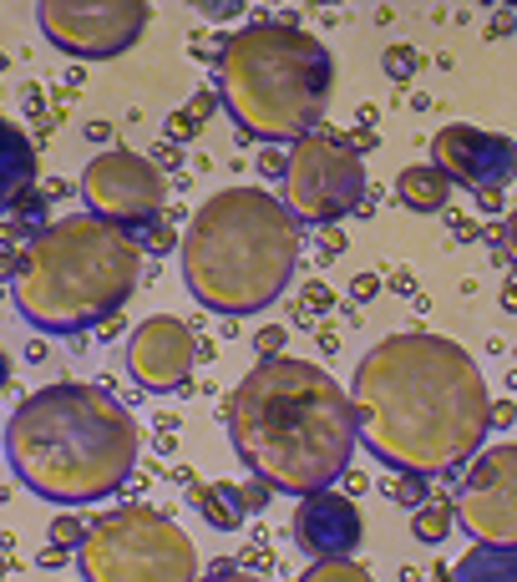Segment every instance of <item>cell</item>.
Returning a JSON list of instances; mask_svg holds the SVG:
<instances>
[{"label": "cell", "instance_id": "25", "mask_svg": "<svg viewBox=\"0 0 517 582\" xmlns=\"http://www.w3.org/2000/svg\"><path fill=\"white\" fill-rule=\"evenodd\" d=\"M279 345H284V329H264V335L254 340V350H259V360H274V355H279Z\"/></svg>", "mask_w": 517, "mask_h": 582}, {"label": "cell", "instance_id": "11", "mask_svg": "<svg viewBox=\"0 0 517 582\" xmlns=\"http://www.w3.org/2000/svg\"><path fill=\"white\" fill-rule=\"evenodd\" d=\"M452 512L472 542L517 547V446H487L472 456Z\"/></svg>", "mask_w": 517, "mask_h": 582}, {"label": "cell", "instance_id": "5", "mask_svg": "<svg viewBox=\"0 0 517 582\" xmlns=\"http://www.w3.org/2000/svg\"><path fill=\"white\" fill-rule=\"evenodd\" d=\"M147 248L137 233L92 213L46 223L21 254L16 309L46 335H82L122 314L142 284Z\"/></svg>", "mask_w": 517, "mask_h": 582}, {"label": "cell", "instance_id": "17", "mask_svg": "<svg viewBox=\"0 0 517 582\" xmlns=\"http://www.w3.org/2000/svg\"><path fill=\"white\" fill-rule=\"evenodd\" d=\"M396 193H401V203L411 213H441V208H447V198H452V183L441 178L431 162H411V168L396 178Z\"/></svg>", "mask_w": 517, "mask_h": 582}, {"label": "cell", "instance_id": "19", "mask_svg": "<svg viewBox=\"0 0 517 582\" xmlns=\"http://www.w3.org/2000/svg\"><path fill=\"white\" fill-rule=\"evenodd\" d=\"M452 527H457L452 496H426V502L411 512V532H416V542H447Z\"/></svg>", "mask_w": 517, "mask_h": 582}, {"label": "cell", "instance_id": "32", "mask_svg": "<svg viewBox=\"0 0 517 582\" xmlns=\"http://www.w3.org/2000/svg\"><path fill=\"white\" fill-rule=\"evenodd\" d=\"M507 26H517V11H497V21H492V31H507Z\"/></svg>", "mask_w": 517, "mask_h": 582}, {"label": "cell", "instance_id": "22", "mask_svg": "<svg viewBox=\"0 0 517 582\" xmlns=\"http://www.w3.org/2000/svg\"><path fill=\"white\" fill-rule=\"evenodd\" d=\"M269 496H274V486H269V481H259V476L239 486V502H244V512H264V507H269Z\"/></svg>", "mask_w": 517, "mask_h": 582}, {"label": "cell", "instance_id": "6", "mask_svg": "<svg viewBox=\"0 0 517 582\" xmlns=\"http://www.w3.org/2000/svg\"><path fill=\"white\" fill-rule=\"evenodd\" d=\"M330 87H335L330 51L289 21L244 26L218 51L224 107L249 137L269 147H294L300 137H310L330 107Z\"/></svg>", "mask_w": 517, "mask_h": 582}, {"label": "cell", "instance_id": "24", "mask_svg": "<svg viewBox=\"0 0 517 582\" xmlns=\"http://www.w3.org/2000/svg\"><path fill=\"white\" fill-rule=\"evenodd\" d=\"M82 537H87V527H82V522H71V517L51 522V542H82Z\"/></svg>", "mask_w": 517, "mask_h": 582}, {"label": "cell", "instance_id": "10", "mask_svg": "<svg viewBox=\"0 0 517 582\" xmlns=\"http://www.w3.org/2000/svg\"><path fill=\"white\" fill-rule=\"evenodd\" d=\"M82 198L92 208V218L117 223V228H147L163 218L168 203V178L158 173L153 157L142 152H97L82 173Z\"/></svg>", "mask_w": 517, "mask_h": 582}, {"label": "cell", "instance_id": "2", "mask_svg": "<svg viewBox=\"0 0 517 582\" xmlns=\"http://www.w3.org/2000/svg\"><path fill=\"white\" fill-rule=\"evenodd\" d=\"M229 441L249 476L310 496L335 486L355 456V415L340 380L310 360H259L229 395Z\"/></svg>", "mask_w": 517, "mask_h": 582}, {"label": "cell", "instance_id": "21", "mask_svg": "<svg viewBox=\"0 0 517 582\" xmlns=\"http://www.w3.org/2000/svg\"><path fill=\"white\" fill-rule=\"evenodd\" d=\"M381 66H386V76H391V81H411V76L421 71V56H416L411 46H391V51L381 56Z\"/></svg>", "mask_w": 517, "mask_h": 582}, {"label": "cell", "instance_id": "29", "mask_svg": "<svg viewBox=\"0 0 517 582\" xmlns=\"http://www.w3.org/2000/svg\"><path fill=\"white\" fill-rule=\"evenodd\" d=\"M502 248H507V259L517 264V208H512L507 223H502Z\"/></svg>", "mask_w": 517, "mask_h": 582}, {"label": "cell", "instance_id": "8", "mask_svg": "<svg viewBox=\"0 0 517 582\" xmlns=\"http://www.w3.org/2000/svg\"><path fill=\"white\" fill-rule=\"evenodd\" d=\"M284 208L305 223L330 228L335 218L355 213L365 203V162L360 152L340 137L315 127L310 137H300L284 152Z\"/></svg>", "mask_w": 517, "mask_h": 582}, {"label": "cell", "instance_id": "1", "mask_svg": "<svg viewBox=\"0 0 517 582\" xmlns=\"http://www.w3.org/2000/svg\"><path fill=\"white\" fill-rule=\"evenodd\" d=\"M355 436L401 476H452L482 451L492 400L477 360L441 335H391L350 375Z\"/></svg>", "mask_w": 517, "mask_h": 582}, {"label": "cell", "instance_id": "18", "mask_svg": "<svg viewBox=\"0 0 517 582\" xmlns=\"http://www.w3.org/2000/svg\"><path fill=\"white\" fill-rule=\"evenodd\" d=\"M193 507H198L203 522L218 527V532H234V527L249 517L244 502H239V486H229V481H208V486H198V491H193Z\"/></svg>", "mask_w": 517, "mask_h": 582}, {"label": "cell", "instance_id": "3", "mask_svg": "<svg viewBox=\"0 0 517 582\" xmlns=\"http://www.w3.org/2000/svg\"><path fill=\"white\" fill-rule=\"evenodd\" d=\"M142 456V426L132 410L82 380H61L16 405L6 421V461L26 491L51 507L107 502Z\"/></svg>", "mask_w": 517, "mask_h": 582}, {"label": "cell", "instance_id": "30", "mask_svg": "<svg viewBox=\"0 0 517 582\" xmlns=\"http://www.w3.org/2000/svg\"><path fill=\"white\" fill-rule=\"evenodd\" d=\"M6 385H11V355L0 350V395H6Z\"/></svg>", "mask_w": 517, "mask_h": 582}, {"label": "cell", "instance_id": "20", "mask_svg": "<svg viewBox=\"0 0 517 582\" xmlns=\"http://www.w3.org/2000/svg\"><path fill=\"white\" fill-rule=\"evenodd\" d=\"M300 582H371V572L350 557H335V562H315L310 572H300Z\"/></svg>", "mask_w": 517, "mask_h": 582}, {"label": "cell", "instance_id": "12", "mask_svg": "<svg viewBox=\"0 0 517 582\" xmlns=\"http://www.w3.org/2000/svg\"><path fill=\"white\" fill-rule=\"evenodd\" d=\"M431 168L452 188H467L477 198L502 193L517 183V142L502 132H482L467 122H447L431 137Z\"/></svg>", "mask_w": 517, "mask_h": 582}, {"label": "cell", "instance_id": "28", "mask_svg": "<svg viewBox=\"0 0 517 582\" xmlns=\"http://www.w3.org/2000/svg\"><path fill=\"white\" fill-rule=\"evenodd\" d=\"M330 304H335V294H330L325 284H310V289H305V309L320 314V309H330Z\"/></svg>", "mask_w": 517, "mask_h": 582}, {"label": "cell", "instance_id": "4", "mask_svg": "<svg viewBox=\"0 0 517 582\" xmlns=\"http://www.w3.org/2000/svg\"><path fill=\"white\" fill-rule=\"evenodd\" d=\"M305 254V228L264 188L213 193L183 233V284L213 314L269 309Z\"/></svg>", "mask_w": 517, "mask_h": 582}, {"label": "cell", "instance_id": "9", "mask_svg": "<svg viewBox=\"0 0 517 582\" xmlns=\"http://www.w3.org/2000/svg\"><path fill=\"white\" fill-rule=\"evenodd\" d=\"M46 41L61 56L77 61H112L122 51H132L147 31V11L142 0H46L36 11Z\"/></svg>", "mask_w": 517, "mask_h": 582}, {"label": "cell", "instance_id": "23", "mask_svg": "<svg viewBox=\"0 0 517 582\" xmlns=\"http://www.w3.org/2000/svg\"><path fill=\"white\" fill-rule=\"evenodd\" d=\"M396 496H401V507H421L426 502V476H401V486H396Z\"/></svg>", "mask_w": 517, "mask_h": 582}, {"label": "cell", "instance_id": "27", "mask_svg": "<svg viewBox=\"0 0 517 582\" xmlns=\"http://www.w3.org/2000/svg\"><path fill=\"white\" fill-rule=\"evenodd\" d=\"M381 294V279L376 274H360L355 284H350V299H376Z\"/></svg>", "mask_w": 517, "mask_h": 582}, {"label": "cell", "instance_id": "31", "mask_svg": "<svg viewBox=\"0 0 517 582\" xmlns=\"http://www.w3.org/2000/svg\"><path fill=\"white\" fill-rule=\"evenodd\" d=\"M239 6H203V16H213V21H229Z\"/></svg>", "mask_w": 517, "mask_h": 582}, {"label": "cell", "instance_id": "16", "mask_svg": "<svg viewBox=\"0 0 517 582\" xmlns=\"http://www.w3.org/2000/svg\"><path fill=\"white\" fill-rule=\"evenodd\" d=\"M431 582H517V547H467L457 562H441Z\"/></svg>", "mask_w": 517, "mask_h": 582}, {"label": "cell", "instance_id": "7", "mask_svg": "<svg viewBox=\"0 0 517 582\" xmlns=\"http://www.w3.org/2000/svg\"><path fill=\"white\" fill-rule=\"evenodd\" d=\"M87 582H198L188 532L158 507H112L77 542Z\"/></svg>", "mask_w": 517, "mask_h": 582}, {"label": "cell", "instance_id": "14", "mask_svg": "<svg viewBox=\"0 0 517 582\" xmlns=\"http://www.w3.org/2000/svg\"><path fill=\"white\" fill-rule=\"evenodd\" d=\"M294 542L300 552H310L315 562H335V557H350L365 537V522H360V507L350 502L345 491L325 486V491H310L300 496V507H294Z\"/></svg>", "mask_w": 517, "mask_h": 582}, {"label": "cell", "instance_id": "15", "mask_svg": "<svg viewBox=\"0 0 517 582\" xmlns=\"http://www.w3.org/2000/svg\"><path fill=\"white\" fill-rule=\"evenodd\" d=\"M31 183H36V147L16 122L0 117V218L26 203Z\"/></svg>", "mask_w": 517, "mask_h": 582}, {"label": "cell", "instance_id": "13", "mask_svg": "<svg viewBox=\"0 0 517 582\" xmlns=\"http://www.w3.org/2000/svg\"><path fill=\"white\" fill-rule=\"evenodd\" d=\"M193 360H198V340L173 314L142 319L127 335V370L142 390H178L193 375Z\"/></svg>", "mask_w": 517, "mask_h": 582}, {"label": "cell", "instance_id": "26", "mask_svg": "<svg viewBox=\"0 0 517 582\" xmlns=\"http://www.w3.org/2000/svg\"><path fill=\"white\" fill-rule=\"evenodd\" d=\"M198 582H264V577H254V572H234V567H224L218 562L208 577H198Z\"/></svg>", "mask_w": 517, "mask_h": 582}]
</instances>
